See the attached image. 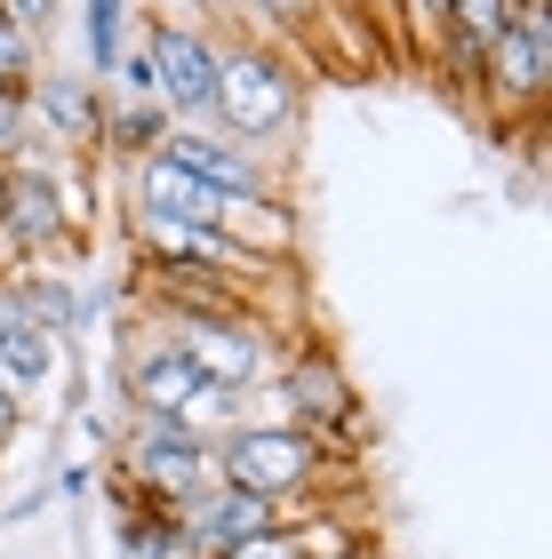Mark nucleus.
Wrapping results in <instances>:
<instances>
[{
    "mask_svg": "<svg viewBox=\"0 0 552 559\" xmlns=\"http://www.w3.org/2000/svg\"><path fill=\"white\" fill-rule=\"evenodd\" d=\"M16 424H24V408H16V400H9V384H0V448H9V440H16Z\"/></svg>",
    "mask_w": 552,
    "mask_h": 559,
    "instance_id": "5701e85b",
    "label": "nucleus"
},
{
    "mask_svg": "<svg viewBox=\"0 0 552 559\" xmlns=\"http://www.w3.org/2000/svg\"><path fill=\"white\" fill-rule=\"evenodd\" d=\"M320 472H329V440H320V431H296V424H272V416L233 424L216 440V479L224 488H248V496H272V503L320 488Z\"/></svg>",
    "mask_w": 552,
    "mask_h": 559,
    "instance_id": "7ed1b4c3",
    "label": "nucleus"
},
{
    "mask_svg": "<svg viewBox=\"0 0 552 559\" xmlns=\"http://www.w3.org/2000/svg\"><path fill=\"white\" fill-rule=\"evenodd\" d=\"M216 216H224V192L185 176L168 152L129 168V224H216Z\"/></svg>",
    "mask_w": 552,
    "mask_h": 559,
    "instance_id": "f8f14e48",
    "label": "nucleus"
},
{
    "mask_svg": "<svg viewBox=\"0 0 552 559\" xmlns=\"http://www.w3.org/2000/svg\"><path fill=\"white\" fill-rule=\"evenodd\" d=\"M0 272H9V257H0Z\"/></svg>",
    "mask_w": 552,
    "mask_h": 559,
    "instance_id": "393cba45",
    "label": "nucleus"
},
{
    "mask_svg": "<svg viewBox=\"0 0 552 559\" xmlns=\"http://www.w3.org/2000/svg\"><path fill=\"white\" fill-rule=\"evenodd\" d=\"M120 479L177 512V503L216 488V440H209V431H192V424H168V416H137L129 424V448H120Z\"/></svg>",
    "mask_w": 552,
    "mask_h": 559,
    "instance_id": "39448f33",
    "label": "nucleus"
},
{
    "mask_svg": "<svg viewBox=\"0 0 552 559\" xmlns=\"http://www.w3.org/2000/svg\"><path fill=\"white\" fill-rule=\"evenodd\" d=\"M329 551V536L320 527H265V536H248V544H233V551H216V559H320Z\"/></svg>",
    "mask_w": 552,
    "mask_h": 559,
    "instance_id": "a211bd4d",
    "label": "nucleus"
},
{
    "mask_svg": "<svg viewBox=\"0 0 552 559\" xmlns=\"http://www.w3.org/2000/svg\"><path fill=\"white\" fill-rule=\"evenodd\" d=\"M0 209H9V160H0Z\"/></svg>",
    "mask_w": 552,
    "mask_h": 559,
    "instance_id": "b1692460",
    "label": "nucleus"
},
{
    "mask_svg": "<svg viewBox=\"0 0 552 559\" xmlns=\"http://www.w3.org/2000/svg\"><path fill=\"white\" fill-rule=\"evenodd\" d=\"M33 144V120H24V96L0 88V160H16V152Z\"/></svg>",
    "mask_w": 552,
    "mask_h": 559,
    "instance_id": "aec40b11",
    "label": "nucleus"
},
{
    "mask_svg": "<svg viewBox=\"0 0 552 559\" xmlns=\"http://www.w3.org/2000/svg\"><path fill=\"white\" fill-rule=\"evenodd\" d=\"M81 40H89V81H113L120 48L137 40V0H81Z\"/></svg>",
    "mask_w": 552,
    "mask_h": 559,
    "instance_id": "2eb2a0df",
    "label": "nucleus"
},
{
    "mask_svg": "<svg viewBox=\"0 0 552 559\" xmlns=\"http://www.w3.org/2000/svg\"><path fill=\"white\" fill-rule=\"evenodd\" d=\"M216 129L240 136L248 152H272L296 136V120H305V72H296V57L281 40L248 33V24H233V33H216Z\"/></svg>",
    "mask_w": 552,
    "mask_h": 559,
    "instance_id": "f257e3e1",
    "label": "nucleus"
},
{
    "mask_svg": "<svg viewBox=\"0 0 552 559\" xmlns=\"http://www.w3.org/2000/svg\"><path fill=\"white\" fill-rule=\"evenodd\" d=\"M144 64H153V105L192 129L216 112V24H177V16H144Z\"/></svg>",
    "mask_w": 552,
    "mask_h": 559,
    "instance_id": "423d86ee",
    "label": "nucleus"
},
{
    "mask_svg": "<svg viewBox=\"0 0 552 559\" xmlns=\"http://www.w3.org/2000/svg\"><path fill=\"white\" fill-rule=\"evenodd\" d=\"M9 296H16V320L48 328L57 344L89 320V312H81V296H72V280H64V264H9Z\"/></svg>",
    "mask_w": 552,
    "mask_h": 559,
    "instance_id": "ddd939ff",
    "label": "nucleus"
},
{
    "mask_svg": "<svg viewBox=\"0 0 552 559\" xmlns=\"http://www.w3.org/2000/svg\"><path fill=\"white\" fill-rule=\"evenodd\" d=\"M0 16H9L24 40H40L48 24H57V0H0Z\"/></svg>",
    "mask_w": 552,
    "mask_h": 559,
    "instance_id": "412c9836",
    "label": "nucleus"
},
{
    "mask_svg": "<svg viewBox=\"0 0 552 559\" xmlns=\"http://www.w3.org/2000/svg\"><path fill=\"white\" fill-rule=\"evenodd\" d=\"M24 120H33V144L57 136L64 160H81V152H96V136H105V96H96L89 72H33V88H24Z\"/></svg>",
    "mask_w": 552,
    "mask_h": 559,
    "instance_id": "9d476101",
    "label": "nucleus"
},
{
    "mask_svg": "<svg viewBox=\"0 0 552 559\" xmlns=\"http://www.w3.org/2000/svg\"><path fill=\"white\" fill-rule=\"evenodd\" d=\"M177 527H185L192 559H216V551H233V544H248V536H265V527H281V503H272V496H248V488H224V479H216L209 496L177 503Z\"/></svg>",
    "mask_w": 552,
    "mask_h": 559,
    "instance_id": "9b49d317",
    "label": "nucleus"
},
{
    "mask_svg": "<svg viewBox=\"0 0 552 559\" xmlns=\"http://www.w3.org/2000/svg\"><path fill=\"white\" fill-rule=\"evenodd\" d=\"M409 16H416V33H424V40H441V33H448V0H409Z\"/></svg>",
    "mask_w": 552,
    "mask_h": 559,
    "instance_id": "4be33fe9",
    "label": "nucleus"
},
{
    "mask_svg": "<svg viewBox=\"0 0 552 559\" xmlns=\"http://www.w3.org/2000/svg\"><path fill=\"white\" fill-rule=\"evenodd\" d=\"M120 392H129L137 416H168V424H192V431H209V424H248V416H240V392H209V384L177 360V352H168L161 328L129 344V360H120Z\"/></svg>",
    "mask_w": 552,
    "mask_h": 559,
    "instance_id": "20e7f679",
    "label": "nucleus"
},
{
    "mask_svg": "<svg viewBox=\"0 0 552 559\" xmlns=\"http://www.w3.org/2000/svg\"><path fill=\"white\" fill-rule=\"evenodd\" d=\"M153 328L209 392H265V376L281 368V352H272L257 312H177V320H153Z\"/></svg>",
    "mask_w": 552,
    "mask_h": 559,
    "instance_id": "f03ea898",
    "label": "nucleus"
},
{
    "mask_svg": "<svg viewBox=\"0 0 552 559\" xmlns=\"http://www.w3.org/2000/svg\"><path fill=\"white\" fill-rule=\"evenodd\" d=\"M48 376H57V336L33 320H9L0 328V384H9V400L24 408L33 392H48Z\"/></svg>",
    "mask_w": 552,
    "mask_h": 559,
    "instance_id": "4468645a",
    "label": "nucleus"
},
{
    "mask_svg": "<svg viewBox=\"0 0 552 559\" xmlns=\"http://www.w3.org/2000/svg\"><path fill=\"white\" fill-rule=\"evenodd\" d=\"M265 392H272V424L320 431V440H329L337 424H353V416H361L353 376H344V368H337V352H320V344H296L289 360L265 376Z\"/></svg>",
    "mask_w": 552,
    "mask_h": 559,
    "instance_id": "0eeeda50",
    "label": "nucleus"
},
{
    "mask_svg": "<svg viewBox=\"0 0 552 559\" xmlns=\"http://www.w3.org/2000/svg\"><path fill=\"white\" fill-rule=\"evenodd\" d=\"M120 559H192L177 512H153V520H129L120 527Z\"/></svg>",
    "mask_w": 552,
    "mask_h": 559,
    "instance_id": "f3484780",
    "label": "nucleus"
},
{
    "mask_svg": "<svg viewBox=\"0 0 552 559\" xmlns=\"http://www.w3.org/2000/svg\"><path fill=\"white\" fill-rule=\"evenodd\" d=\"M33 72H40V40H24L9 16H0V88H33Z\"/></svg>",
    "mask_w": 552,
    "mask_h": 559,
    "instance_id": "6ab92c4d",
    "label": "nucleus"
},
{
    "mask_svg": "<svg viewBox=\"0 0 552 559\" xmlns=\"http://www.w3.org/2000/svg\"><path fill=\"white\" fill-rule=\"evenodd\" d=\"M161 152H168V160H177L185 176H200L209 192H224V200H257V192H281V185H272V168H265V152H248L240 136H224L216 120H192V129H177V120H168Z\"/></svg>",
    "mask_w": 552,
    "mask_h": 559,
    "instance_id": "1a4fd4ad",
    "label": "nucleus"
},
{
    "mask_svg": "<svg viewBox=\"0 0 552 559\" xmlns=\"http://www.w3.org/2000/svg\"><path fill=\"white\" fill-rule=\"evenodd\" d=\"M544 81H552V9L544 0H520L513 24L481 57V88L513 112V105H544Z\"/></svg>",
    "mask_w": 552,
    "mask_h": 559,
    "instance_id": "6e6552de",
    "label": "nucleus"
},
{
    "mask_svg": "<svg viewBox=\"0 0 552 559\" xmlns=\"http://www.w3.org/2000/svg\"><path fill=\"white\" fill-rule=\"evenodd\" d=\"M161 136H168V112H161V105H113L96 152H113V160L137 168V160H153V152H161Z\"/></svg>",
    "mask_w": 552,
    "mask_h": 559,
    "instance_id": "dca6fc26",
    "label": "nucleus"
}]
</instances>
